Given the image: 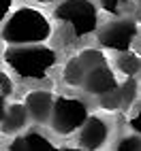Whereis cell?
I'll list each match as a JSON object with an SVG mask.
<instances>
[{
  "label": "cell",
  "instance_id": "6da1fadb",
  "mask_svg": "<svg viewBox=\"0 0 141 151\" xmlns=\"http://www.w3.org/2000/svg\"><path fill=\"white\" fill-rule=\"evenodd\" d=\"M49 36L52 24L47 15L32 6H19L2 28V41L9 45H41Z\"/></svg>",
  "mask_w": 141,
  "mask_h": 151
},
{
  "label": "cell",
  "instance_id": "7a4b0ae2",
  "mask_svg": "<svg viewBox=\"0 0 141 151\" xmlns=\"http://www.w3.org/2000/svg\"><path fill=\"white\" fill-rule=\"evenodd\" d=\"M4 64L22 79H45L52 68L56 66V51L52 47L41 45H24V47H11L7 49Z\"/></svg>",
  "mask_w": 141,
  "mask_h": 151
},
{
  "label": "cell",
  "instance_id": "3957f363",
  "mask_svg": "<svg viewBox=\"0 0 141 151\" xmlns=\"http://www.w3.org/2000/svg\"><path fill=\"white\" fill-rule=\"evenodd\" d=\"M54 17L62 24H68L77 38L92 34L98 28V11L92 0H64L56 6Z\"/></svg>",
  "mask_w": 141,
  "mask_h": 151
},
{
  "label": "cell",
  "instance_id": "277c9868",
  "mask_svg": "<svg viewBox=\"0 0 141 151\" xmlns=\"http://www.w3.org/2000/svg\"><path fill=\"white\" fill-rule=\"evenodd\" d=\"M86 119H88V106L79 98L62 96V98L54 100L52 117H49V124H52L54 132L62 134V136L73 134L81 128Z\"/></svg>",
  "mask_w": 141,
  "mask_h": 151
},
{
  "label": "cell",
  "instance_id": "5b68a950",
  "mask_svg": "<svg viewBox=\"0 0 141 151\" xmlns=\"http://www.w3.org/2000/svg\"><path fill=\"white\" fill-rule=\"evenodd\" d=\"M137 32H139V28H137V24L133 19H116V22H109L107 26L100 28L98 43L105 49L124 53L135 45Z\"/></svg>",
  "mask_w": 141,
  "mask_h": 151
},
{
  "label": "cell",
  "instance_id": "8992f818",
  "mask_svg": "<svg viewBox=\"0 0 141 151\" xmlns=\"http://www.w3.org/2000/svg\"><path fill=\"white\" fill-rule=\"evenodd\" d=\"M109 138V124L98 115H88V119L79 128L77 145L81 151H98Z\"/></svg>",
  "mask_w": 141,
  "mask_h": 151
},
{
  "label": "cell",
  "instance_id": "52a82bcc",
  "mask_svg": "<svg viewBox=\"0 0 141 151\" xmlns=\"http://www.w3.org/2000/svg\"><path fill=\"white\" fill-rule=\"evenodd\" d=\"M81 87L86 89L88 94H92V96H105V94L113 92V89L118 87V81H116L113 70L109 68L107 64H98L94 68L86 70Z\"/></svg>",
  "mask_w": 141,
  "mask_h": 151
},
{
  "label": "cell",
  "instance_id": "ba28073f",
  "mask_svg": "<svg viewBox=\"0 0 141 151\" xmlns=\"http://www.w3.org/2000/svg\"><path fill=\"white\" fill-rule=\"evenodd\" d=\"M54 94L45 92V89H34V92L26 94L24 98V109L28 113V119H32L36 124H47L52 117V109H54Z\"/></svg>",
  "mask_w": 141,
  "mask_h": 151
},
{
  "label": "cell",
  "instance_id": "9c48e42d",
  "mask_svg": "<svg viewBox=\"0 0 141 151\" xmlns=\"http://www.w3.org/2000/svg\"><path fill=\"white\" fill-rule=\"evenodd\" d=\"M7 151H58L56 145L49 140L47 136H43L41 132H24L11 140V145L7 147Z\"/></svg>",
  "mask_w": 141,
  "mask_h": 151
},
{
  "label": "cell",
  "instance_id": "30bf717a",
  "mask_svg": "<svg viewBox=\"0 0 141 151\" xmlns=\"http://www.w3.org/2000/svg\"><path fill=\"white\" fill-rule=\"evenodd\" d=\"M0 124H2V130H4L7 134H17V132H22V130L26 128V124H28V113H26L24 104H22V102L9 104Z\"/></svg>",
  "mask_w": 141,
  "mask_h": 151
},
{
  "label": "cell",
  "instance_id": "8fae6325",
  "mask_svg": "<svg viewBox=\"0 0 141 151\" xmlns=\"http://www.w3.org/2000/svg\"><path fill=\"white\" fill-rule=\"evenodd\" d=\"M62 77H64V81H66L70 87H81L84 77H86V66L79 62L77 55H73V58H70L68 62L64 64V73H62Z\"/></svg>",
  "mask_w": 141,
  "mask_h": 151
},
{
  "label": "cell",
  "instance_id": "7c38bea8",
  "mask_svg": "<svg viewBox=\"0 0 141 151\" xmlns=\"http://www.w3.org/2000/svg\"><path fill=\"white\" fill-rule=\"evenodd\" d=\"M116 92H118V98H120V109L133 106L137 96H139V83H137V79L135 77H128L122 85L116 87Z\"/></svg>",
  "mask_w": 141,
  "mask_h": 151
},
{
  "label": "cell",
  "instance_id": "4fadbf2b",
  "mask_svg": "<svg viewBox=\"0 0 141 151\" xmlns=\"http://www.w3.org/2000/svg\"><path fill=\"white\" fill-rule=\"evenodd\" d=\"M118 70H120V73H122V75H126V77H135L137 73H139V70H141V60L135 55V53H122V55H120L118 58Z\"/></svg>",
  "mask_w": 141,
  "mask_h": 151
},
{
  "label": "cell",
  "instance_id": "5bb4252c",
  "mask_svg": "<svg viewBox=\"0 0 141 151\" xmlns=\"http://www.w3.org/2000/svg\"><path fill=\"white\" fill-rule=\"evenodd\" d=\"M77 58H79V62L86 66V70H88V68H94V66H98V64H107L105 53L98 51V49H92V47H90V49H84Z\"/></svg>",
  "mask_w": 141,
  "mask_h": 151
},
{
  "label": "cell",
  "instance_id": "9a60e30c",
  "mask_svg": "<svg viewBox=\"0 0 141 151\" xmlns=\"http://www.w3.org/2000/svg\"><path fill=\"white\" fill-rule=\"evenodd\" d=\"M98 2L109 15H122L130 6H135V0H98Z\"/></svg>",
  "mask_w": 141,
  "mask_h": 151
},
{
  "label": "cell",
  "instance_id": "2e32d148",
  "mask_svg": "<svg viewBox=\"0 0 141 151\" xmlns=\"http://www.w3.org/2000/svg\"><path fill=\"white\" fill-rule=\"evenodd\" d=\"M116 151H141V136H139V134L124 136V138L118 143V149H116Z\"/></svg>",
  "mask_w": 141,
  "mask_h": 151
},
{
  "label": "cell",
  "instance_id": "e0dca14e",
  "mask_svg": "<svg viewBox=\"0 0 141 151\" xmlns=\"http://www.w3.org/2000/svg\"><path fill=\"white\" fill-rule=\"evenodd\" d=\"M0 94L7 96V98L13 94V83H11V79H9L2 70H0Z\"/></svg>",
  "mask_w": 141,
  "mask_h": 151
},
{
  "label": "cell",
  "instance_id": "ac0fdd59",
  "mask_svg": "<svg viewBox=\"0 0 141 151\" xmlns=\"http://www.w3.org/2000/svg\"><path fill=\"white\" fill-rule=\"evenodd\" d=\"M128 126H130V130H133L135 134H139V136H141V106H139V109L135 111V115L130 117Z\"/></svg>",
  "mask_w": 141,
  "mask_h": 151
},
{
  "label": "cell",
  "instance_id": "d6986e66",
  "mask_svg": "<svg viewBox=\"0 0 141 151\" xmlns=\"http://www.w3.org/2000/svg\"><path fill=\"white\" fill-rule=\"evenodd\" d=\"M11 6H13V0H0V24L4 22V17L9 15Z\"/></svg>",
  "mask_w": 141,
  "mask_h": 151
},
{
  "label": "cell",
  "instance_id": "ffe728a7",
  "mask_svg": "<svg viewBox=\"0 0 141 151\" xmlns=\"http://www.w3.org/2000/svg\"><path fill=\"white\" fill-rule=\"evenodd\" d=\"M7 96H2L0 94V122H2V117H4V111H7Z\"/></svg>",
  "mask_w": 141,
  "mask_h": 151
},
{
  "label": "cell",
  "instance_id": "44dd1931",
  "mask_svg": "<svg viewBox=\"0 0 141 151\" xmlns=\"http://www.w3.org/2000/svg\"><path fill=\"white\" fill-rule=\"evenodd\" d=\"M58 151H81V149H75V147H62V149H58Z\"/></svg>",
  "mask_w": 141,
  "mask_h": 151
},
{
  "label": "cell",
  "instance_id": "7402d4cb",
  "mask_svg": "<svg viewBox=\"0 0 141 151\" xmlns=\"http://www.w3.org/2000/svg\"><path fill=\"white\" fill-rule=\"evenodd\" d=\"M36 2H54V0H36Z\"/></svg>",
  "mask_w": 141,
  "mask_h": 151
}]
</instances>
